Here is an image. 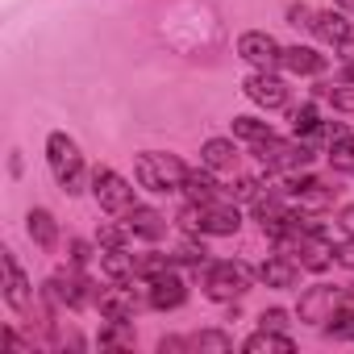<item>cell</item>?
<instances>
[{"instance_id": "1", "label": "cell", "mask_w": 354, "mask_h": 354, "mask_svg": "<svg viewBox=\"0 0 354 354\" xmlns=\"http://www.w3.org/2000/svg\"><path fill=\"white\" fill-rule=\"evenodd\" d=\"M175 221H180V230H184L188 238H230V234L242 230V213H238V205H221V201H213V205H196V201H188Z\"/></svg>"}, {"instance_id": "2", "label": "cell", "mask_w": 354, "mask_h": 354, "mask_svg": "<svg viewBox=\"0 0 354 354\" xmlns=\"http://www.w3.org/2000/svg\"><path fill=\"white\" fill-rule=\"evenodd\" d=\"M133 175H138V188H146V192H154V196H167V192H184L188 167H184V158H180V154L146 150V154H138Z\"/></svg>"}, {"instance_id": "3", "label": "cell", "mask_w": 354, "mask_h": 354, "mask_svg": "<svg viewBox=\"0 0 354 354\" xmlns=\"http://www.w3.org/2000/svg\"><path fill=\"white\" fill-rule=\"evenodd\" d=\"M46 167H50V175H55V184L63 188V192H84V154H80V146H75V138H67L63 129H55L50 138H46Z\"/></svg>"}, {"instance_id": "4", "label": "cell", "mask_w": 354, "mask_h": 354, "mask_svg": "<svg viewBox=\"0 0 354 354\" xmlns=\"http://www.w3.org/2000/svg\"><path fill=\"white\" fill-rule=\"evenodd\" d=\"M250 279H254V271H250L242 259H213V263L201 271L205 296H209V300H221V304L246 296V292H250Z\"/></svg>"}, {"instance_id": "5", "label": "cell", "mask_w": 354, "mask_h": 354, "mask_svg": "<svg viewBox=\"0 0 354 354\" xmlns=\"http://www.w3.org/2000/svg\"><path fill=\"white\" fill-rule=\"evenodd\" d=\"M254 158L267 167V171H279V175H296V171H304L313 158H317V150L304 142V138H267V142H259L254 146Z\"/></svg>"}, {"instance_id": "6", "label": "cell", "mask_w": 354, "mask_h": 354, "mask_svg": "<svg viewBox=\"0 0 354 354\" xmlns=\"http://www.w3.org/2000/svg\"><path fill=\"white\" fill-rule=\"evenodd\" d=\"M92 196L96 205L109 213V217H125L138 201H133V184L125 180V175H117L113 167H96L92 171Z\"/></svg>"}, {"instance_id": "7", "label": "cell", "mask_w": 354, "mask_h": 354, "mask_svg": "<svg viewBox=\"0 0 354 354\" xmlns=\"http://www.w3.org/2000/svg\"><path fill=\"white\" fill-rule=\"evenodd\" d=\"M283 196L292 201L296 213H321L337 201V188H329L325 180H317V175H288V184H283Z\"/></svg>"}, {"instance_id": "8", "label": "cell", "mask_w": 354, "mask_h": 354, "mask_svg": "<svg viewBox=\"0 0 354 354\" xmlns=\"http://www.w3.org/2000/svg\"><path fill=\"white\" fill-rule=\"evenodd\" d=\"M346 292H350V288L313 283V288H304V292H300V308H296V317H300L304 325H325V321L346 304Z\"/></svg>"}, {"instance_id": "9", "label": "cell", "mask_w": 354, "mask_h": 354, "mask_svg": "<svg viewBox=\"0 0 354 354\" xmlns=\"http://www.w3.org/2000/svg\"><path fill=\"white\" fill-rule=\"evenodd\" d=\"M238 55L254 67V71H275L283 63V46L267 34V30H246L238 38Z\"/></svg>"}, {"instance_id": "10", "label": "cell", "mask_w": 354, "mask_h": 354, "mask_svg": "<svg viewBox=\"0 0 354 354\" xmlns=\"http://www.w3.org/2000/svg\"><path fill=\"white\" fill-rule=\"evenodd\" d=\"M184 300H188V283L180 279V271H175V267H167L162 275H154V279L146 283V304L158 308V313L180 308Z\"/></svg>"}, {"instance_id": "11", "label": "cell", "mask_w": 354, "mask_h": 354, "mask_svg": "<svg viewBox=\"0 0 354 354\" xmlns=\"http://www.w3.org/2000/svg\"><path fill=\"white\" fill-rule=\"evenodd\" d=\"M242 92L259 104V109H283L288 104V84L275 75V71H250Z\"/></svg>"}, {"instance_id": "12", "label": "cell", "mask_w": 354, "mask_h": 354, "mask_svg": "<svg viewBox=\"0 0 354 354\" xmlns=\"http://www.w3.org/2000/svg\"><path fill=\"white\" fill-rule=\"evenodd\" d=\"M100 317L104 321H133L138 317V308L146 304L142 296H133V279L129 283H117V288H109V292H100Z\"/></svg>"}, {"instance_id": "13", "label": "cell", "mask_w": 354, "mask_h": 354, "mask_svg": "<svg viewBox=\"0 0 354 354\" xmlns=\"http://www.w3.org/2000/svg\"><path fill=\"white\" fill-rule=\"evenodd\" d=\"M0 263H5V300H9L17 313H26L30 300H34V292H30V279H26L21 263L13 259V250H0Z\"/></svg>"}, {"instance_id": "14", "label": "cell", "mask_w": 354, "mask_h": 354, "mask_svg": "<svg viewBox=\"0 0 354 354\" xmlns=\"http://www.w3.org/2000/svg\"><path fill=\"white\" fill-rule=\"evenodd\" d=\"M121 225L129 230V238H142V242H158V238L167 234V217L154 213V209H146V205H133V209L121 217Z\"/></svg>"}, {"instance_id": "15", "label": "cell", "mask_w": 354, "mask_h": 354, "mask_svg": "<svg viewBox=\"0 0 354 354\" xmlns=\"http://www.w3.org/2000/svg\"><path fill=\"white\" fill-rule=\"evenodd\" d=\"M313 34L329 46H342L354 38V26L346 21V9H321V13H313Z\"/></svg>"}, {"instance_id": "16", "label": "cell", "mask_w": 354, "mask_h": 354, "mask_svg": "<svg viewBox=\"0 0 354 354\" xmlns=\"http://www.w3.org/2000/svg\"><path fill=\"white\" fill-rule=\"evenodd\" d=\"M259 279L267 283V288H296L300 283V263L296 259H288V254H275V259H267L263 267H259Z\"/></svg>"}, {"instance_id": "17", "label": "cell", "mask_w": 354, "mask_h": 354, "mask_svg": "<svg viewBox=\"0 0 354 354\" xmlns=\"http://www.w3.org/2000/svg\"><path fill=\"white\" fill-rule=\"evenodd\" d=\"M26 234L34 238L38 250H55V246H59V221H55V213L30 209V213H26Z\"/></svg>"}, {"instance_id": "18", "label": "cell", "mask_w": 354, "mask_h": 354, "mask_svg": "<svg viewBox=\"0 0 354 354\" xmlns=\"http://www.w3.org/2000/svg\"><path fill=\"white\" fill-rule=\"evenodd\" d=\"M184 196H188V201H196V205H213V201H221V196H225V188L213 180V171H209V167H201V171H188V180H184Z\"/></svg>"}, {"instance_id": "19", "label": "cell", "mask_w": 354, "mask_h": 354, "mask_svg": "<svg viewBox=\"0 0 354 354\" xmlns=\"http://www.w3.org/2000/svg\"><path fill=\"white\" fill-rule=\"evenodd\" d=\"M242 350H246V354H292L296 342H292L283 329H263V325H259V333H250V337L242 342Z\"/></svg>"}, {"instance_id": "20", "label": "cell", "mask_w": 354, "mask_h": 354, "mask_svg": "<svg viewBox=\"0 0 354 354\" xmlns=\"http://www.w3.org/2000/svg\"><path fill=\"white\" fill-rule=\"evenodd\" d=\"M283 71L292 75H321L325 71V55H317L313 46H283Z\"/></svg>"}, {"instance_id": "21", "label": "cell", "mask_w": 354, "mask_h": 354, "mask_svg": "<svg viewBox=\"0 0 354 354\" xmlns=\"http://www.w3.org/2000/svg\"><path fill=\"white\" fill-rule=\"evenodd\" d=\"M234 162H238L234 138H209L201 146V167H209V171H234Z\"/></svg>"}, {"instance_id": "22", "label": "cell", "mask_w": 354, "mask_h": 354, "mask_svg": "<svg viewBox=\"0 0 354 354\" xmlns=\"http://www.w3.org/2000/svg\"><path fill=\"white\" fill-rule=\"evenodd\" d=\"M100 271L113 283H129L133 271H138V263H133V254H125V246H117V250H100Z\"/></svg>"}, {"instance_id": "23", "label": "cell", "mask_w": 354, "mask_h": 354, "mask_svg": "<svg viewBox=\"0 0 354 354\" xmlns=\"http://www.w3.org/2000/svg\"><path fill=\"white\" fill-rule=\"evenodd\" d=\"M321 113H317V104H300L296 113H292V133L296 138H304L308 146H317V133H321Z\"/></svg>"}, {"instance_id": "24", "label": "cell", "mask_w": 354, "mask_h": 354, "mask_svg": "<svg viewBox=\"0 0 354 354\" xmlns=\"http://www.w3.org/2000/svg\"><path fill=\"white\" fill-rule=\"evenodd\" d=\"M188 350H201V354H230L234 350V337L230 333H221V329H205V333H192L188 337Z\"/></svg>"}, {"instance_id": "25", "label": "cell", "mask_w": 354, "mask_h": 354, "mask_svg": "<svg viewBox=\"0 0 354 354\" xmlns=\"http://www.w3.org/2000/svg\"><path fill=\"white\" fill-rule=\"evenodd\" d=\"M171 263H175V267H196V271H205L213 259H209L205 242H196V238H192V242H184L180 250H171Z\"/></svg>"}, {"instance_id": "26", "label": "cell", "mask_w": 354, "mask_h": 354, "mask_svg": "<svg viewBox=\"0 0 354 354\" xmlns=\"http://www.w3.org/2000/svg\"><path fill=\"white\" fill-rule=\"evenodd\" d=\"M234 138H238V142L259 146V142H267V138H271V125H267V121H259V117H234Z\"/></svg>"}, {"instance_id": "27", "label": "cell", "mask_w": 354, "mask_h": 354, "mask_svg": "<svg viewBox=\"0 0 354 354\" xmlns=\"http://www.w3.org/2000/svg\"><path fill=\"white\" fill-rule=\"evenodd\" d=\"M317 96H325L329 109H337V113H354V84L350 80L346 84H321Z\"/></svg>"}, {"instance_id": "28", "label": "cell", "mask_w": 354, "mask_h": 354, "mask_svg": "<svg viewBox=\"0 0 354 354\" xmlns=\"http://www.w3.org/2000/svg\"><path fill=\"white\" fill-rule=\"evenodd\" d=\"M321 329H325V337H333V342H354V308H346V304H342V308L321 325Z\"/></svg>"}, {"instance_id": "29", "label": "cell", "mask_w": 354, "mask_h": 354, "mask_svg": "<svg viewBox=\"0 0 354 354\" xmlns=\"http://www.w3.org/2000/svg\"><path fill=\"white\" fill-rule=\"evenodd\" d=\"M100 346H104V350H129V346H133V329H129V321H109L104 333H100Z\"/></svg>"}, {"instance_id": "30", "label": "cell", "mask_w": 354, "mask_h": 354, "mask_svg": "<svg viewBox=\"0 0 354 354\" xmlns=\"http://www.w3.org/2000/svg\"><path fill=\"white\" fill-rule=\"evenodd\" d=\"M329 167H333V171L354 175V138H350V133H346V138H337V142L329 146Z\"/></svg>"}, {"instance_id": "31", "label": "cell", "mask_w": 354, "mask_h": 354, "mask_svg": "<svg viewBox=\"0 0 354 354\" xmlns=\"http://www.w3.org/2000/svg\"><path fill=\"white\" fill-rule=\"evenodd\" d=\"M225 196L238 205V201H246V205H254L259 196H263V184L254 180V175H242V180H234L230 188H225Z\"/></svg>"}, {"instance_id": "32", "label": "cell", "mask_w": 354, "mask_h": 354, "mask_svg": "<svg viewBox=\"0 0 354 354\" xmlns=\"http://www.w3.org/2000/svg\"><path fill=\"white\" fill-rule=\"evenodd\" d=\"M67 250H71V267H80V271H84V267L96 259L92 242H84V238H71V242H67Z\"/></svg>"}, {"instance_id": "33", "label": "cell", "mask_w": 354, "mask_h": 354, "mask_svg": "<svg viewBox=\"0 0 354 354\" xmlns=\"http://www.w3.org/2000/svg\"><path fill=\"white\" fill-rule=\"evenodd\" d=\"M129 242V230L125 225H104L100 230V250H117V246H125Z\"/></svg>"}, {"instance_id": "34", "label": "cell", "mask_w": 354, "mask_h": 354, "mask_svg": "<svg viewBox=\"0 0 354 354\" xmlns=\"http://www.w3.org/2000/svg\"><path fill=\"white\" fill-rule=\"evenodd\" d=\"M333 267L354 271V234H350V238H342V242H333Z\"/></svg>"}, {"instance_id": "35", "label": "cell", "mask_w": 354, "mask_h": 354, "mask_svg": "<svg viewBox=\"0 0 354 354\" xmlns=\"http://www.w3.org/2000/svg\"><path fill=\"white\" fill-rule=\"evenodd\" d=\"M259 325H263V329H288L292 321H288V313H283V308H267V313L259 317Z\"/></svg>"}, {"instance_id": "36", "label": "cell", "mask_w": 354, "mask_h": 354, "mask_svg": "<svg viewBox=\"0 0 354 354\" xmlns=\"http://www.w3.org/2000/svg\"><path fill=\"white\" fill-rule=\"evenodd\" d=\"M288 21H292L296 30H300V26L313 30V9H308V5H292V9H288Z\"/></svg>"}, {"instance_id": "37", "label": "cell", "mask_w": 354, "mask_h": 354, "mask_svg": "<svg viewBox=\"0 0 354 354\" xmlns=\"http://www.w3.org/2000/svg\"><path fill=\"white\" fill-rule=\"evenodd\" d=\"M337 225H342L346 234H354V205H346V209H342V217H337Z\"/></svg>"}, {"instance_id": "38", "label": "cell", "mask_w": 354, "mask_h": 354, "mask_svg": "<svg viewBox=\"0 0 354 354\" xmlns=\"http://www.w3.org/2000/svg\"><path fill=\"white\" fill-rule=\"evenodd\" d=\"M333 9H350L354 13V0H333Z\"/></svg>"}]
</instances>
